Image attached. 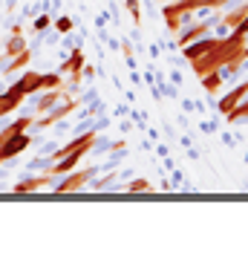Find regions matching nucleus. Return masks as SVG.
<instances>
[{
    "label": "nucleus",
    "instance_id": "f257e3e1",
    "mask_svg": "<svg viewBox=\"0 0 248 254\" xmlns=\"http://www.w3.org/2000/svg\"><path fill=\"white\" fill-rule=\"evenodd\" d=\"M228 0H176V3H168L162 12H165V20H168V29L176 35V32L185 26V17H190L193 12H205V9H219L225 6Z\"/></svg>",
    "mask_w": 248,
    "mask_h": 254
},
{
    "label": "nucleus",
    "instance_id": "f03ea898",
    "mask_svg": "<svg viewBox=\"0 0 248 254\" xmlns=\"http://www.w3.org/2000/svg\"><path fill=\"white\" fill-rule=\"evenodd\" d=\"M98 174V168H84V171H69V176H63V179H58L55 182V190L58 193H66V190H78V188H84L93 176Z\"/></svg>",
    "mask_w": 248,
    "mask_h": 254
},
{
    "label": "nucleus",
    "instance_id": "7ed1b4c3",
    "mask_svg": "<svg viewBox=\"0 0 248 254\" xmlns=\"http://www.w3.org/2000/svg\"><path fill=\"white\" fill-rule=\"evenodd\" d=\"M29 144H32V136L26 130L17 133V136H12V139H6V142H0V165L9 162V159H15V156H20Z\"/></svg>",
    "mask_w": 248,
    "mask_h": 254
},
{
    "label": "nucleus",
    "instance_id": "20e7f679",
    "mask_svg": "<svg viewBox=\"0 0 248 254\" xmlns=\"http://www.w3.org/2000/svg\"><path fill=\"white\" fill-rule=\"evenodd\" d=\"M9 93L20 95V98L41 93V72H23V75H20V78L12 84V87H9Z\"/></svg>",
    "mask_w": 248,
    "mask_h": 254
},
{
    "label": "nucleus",
    "instance_id": "39448f33",
    "mask_svg": "<svg viewBox=\"0 0 248 254\" xmlns=\"http://www.w3.org/2000/svg\"><path fill=\"white\" fill-rule=\"evenodd\" d=\"M72 110H75V101H69V98H63V101H61V107L55 104L52 110H47V113H44V119H38V122H32V125H35V127H41V130H44V127L55 125L58 119H63V116H69Z\"/></svg>",
    "mask_w": 248,
    "mask_h": 254
},
{
    "label": "nucleus",
    "instance_id": "423d86ee",
    "mask_svg": "<svg viewBox=\"0 0 248 254\" xmlns=\"http://www.w3.org/2000/svg\"><path fill=\"white\" fill-rule=\"evenodd\" d=\"M246 95H248V78L243 81V84H237V87H234V90H231V93H228V95H222V98H219L217 110L222 113V116H225V113L231 110L234 104H240V101H243Z\"/></svg>",
    "mask_w": 248,
    "mask_h": 254
},
{
    "label": "nucleus",
    "instance_id": "0eeeda50",
    "mask_svg": "<svg viewBox=\"0 0 248 254\" xmlns=\"http://www.w3.org/2000/svg\"><path fill=\"white\" fill-rule=\"evenodd\" d=\"M202 35H211V23L208 20H202V23H196V26H182V29L176 32V44L179 47H185V44H190V41H196V38H202Z\"/></svg>",
    "mask_w": 248,
    "mask_h": 254
},
{
    "label": "nucleus",
    "instance_id": "6e6552de",
    "mask_svg": "<svg viewBox=\"0 0 248 254\" xmlns=\"http://www.w3.org/2000/svg\"><path fill=\"white\" fill-rule=\"evenodd\" d=\"M55 182V176L49 174H41V176H26V179H20L15 188V193H29V190H38V188H47V185H52Z\"/></svg>",
    "mask_w": 248,
    "mask_h": 254
},
{
    "label": "nucleus",
    "instance_id": "1a4fd4ad",
    "mask_svg": "<svg viewBox=\"0 0 248 254\" xmlns=\"http://www.w3.org/2000/svg\"><path fill=\"white\" fill-rule=\"evenodd\" d=\"M6 55H9V58H15V55H20V52H23V49H26V38H23V32L17 29H12V38H9V41H6Z\"/></svg>",
    "mask_w": 248,
    "mask_h": 254
},
{
    "label": "nucleus",
    "instance_id": "9d476101",
    "mask_svg": "<svg viewBox=\"0 0 248 254\" xmlns=\"http://www.w3.org/2000/svg\"><path fill=\"white\" fill-rule=\"evenodd\" d=\"M81 66H84V52H81V49H72V58L61 66V72H69V69H72V84H78V78H81Z\"/></svg>",
    "mask_w": 248,
    "mask_h": 254
},
{
    "label": "nucleus",
    "instance_id": "9b49d317",
    "mask_svg": "<svg viewBox=\"0 0 248 254\" xmlns=\"http://www.w3.org/2000/svg\"><path fill=\"white\" fill-rule=\"evenodd\" d=\"M32 122H35V119H29V116H23V119H17L15 125L3 127V130H0V142H6V139H12V136H17V133L29 130V127H32Z\"/></svg>",
    "mask_w": 248,
    "mask_h": 254
},
{
    "label": "nucleus",
    "instance_id": "f8f14e48",
    "mask_svg": "<svg viewBox=\"0 0 248 254\" xmlns=\"http://www.w3.org/2000/svg\"><path fill=\"white\" fill-rule=\"evenodd\" d=\"M63 98H66V95L61 93V87H58V90H49V93L44 95V98H41V101H38V113H41V116H44V113H47V110H52V107H55V104H61Z\"/></svg>",
    "mask_w": 248,
    "mask_h": 254
},
{
    "label": "nucleus",
    "instance_id": "ddd939ff",
    "mask_svg": "<svg viewBox=\"0 0 248 254\" xmlns=\"http://www.w3.org/2000/svg\"><path fill=\"white\" fill-rule=\"evenodd\" d=\"M20 101H23V98L15 95V93H9V90H6V93H0V119H3V116H9L12 110H17V107H20Z\"/></svg>",
    "mask_w": 248,
    "mask_h": 254
},
{
    "label": "nucleus",
    "instance_id": "4468645a",
    "mask_svg": "<svg viewBox=\"0 0 248 254\" xmlns=\"http://www.w3.org/2000/svg\"><path fill=\"white\" fill-rule=\"evenodd\" d=\"M225 122H228V125H234V122H248V95L225 113Z\"/></svg>",
    "mask_w": 248,
    "mask_h": 254
},
{
    "label": "nucleus",
    "instance_id": "2eb2a0df",
    "mask_svg": "<svg viewBox=\"0 0 248 254\" xmlns=\"http://www.w3.org/2000/svg\"><path fill=\"white\" fill-rule=\"evenodd\" d=\"M61 87V72H41V90H58Z\"/></svg>",
    "mask_w": 248,
    "mask_h": 254
},
{
    "label": "nucleus",
    "instance_id": "dca6fc26",
    "mask_svg": "<svg viewBox=\"0 0 248 254\" xmlns=\"http://www.w3.org/2000/svg\"><path fill=\"white\" fill-rule=\"evenodd\" d=\"M199 81H202V87H205L208 93H217L219 84H222V75H219V72H208V75H202Z\"/></svg>",
    "mask_w": 248,
    "mask_h": 254
},
{
    "label": "nucleus",
    "instance_id": "f3484780",
    "mask_svg": "<svg viewBox=\"0 0 248 254\" xmlns=\"http://www.w3.org/2000/svg\"><path fill=\"white\" fill-rule=\"evenodd\" d=\"M55 29L61 32V35H69V32H72V17H58V20H55Z\"/></svg>",
    "mask_w": 248,
    "mask_h": 254
},
{
    "label": "nucleus",
    "instance_id": "a211bd4d",
    "mask_svg": "<svg viewBox=\"0 0 248 254\" xmlns=\"http://www.w3.org/2000/svg\"><path fill=\"white\" fill-rule=\"evenodd\" d=\"M29 49H23V52H20V55H15V61H12V66H9V69H12V72H15V69H20V66H26V64H29Z\"/></svg>",
    "mask_w": 248,
    "mask_h": 254
},
{
    "label": "nucleus",
    "instance_id": "6ab92c4d",
    "mask_svg": "<svg viewBox=\"0 0 248 254\" xmlns=\"http://www.w3.org/2000/svg\"><path fill=\"white\" fill-rule=\"evenodd\" d=\"M124 190H150V182L147 179H133V182H127Z\"/></svg>",
    "mask_w": 248,
    "mask_h": 254
},
{
    "label": "nucleus",
    "instance_id": "aec40b11",
    "mask_svg": "<svg viewBox=\"0 0 248 254\" xmlns=\"http://www.w3.org/2000/svg\"><path fill=\"white\" fill-rule=\"evenodd\" d=\"M49 26H52V23H49V15H41L38 20H35V26H32V29H35V32H47Z\"/></svg>",
    "mask_w": 248,
    "mask_h": 254
},
{
    "label": "nucleus",
    "instance_id": "412c9836",
    "mask_svg": "<svg viewBox=\"0 0 248 254\" xmlns=\"http://www.w3.org/2000/svg\"><path fill=\"white\" fill-rule=\"evenodd\" d=\"M127 3V9H130V15H133V20L139 23V0H124Z\"/></svg>",
    "mask_w": 248,
    "mask_h": 254
}]
</instances>
